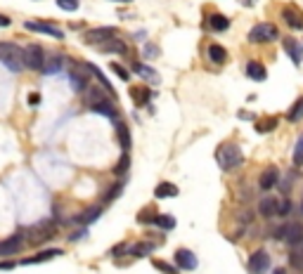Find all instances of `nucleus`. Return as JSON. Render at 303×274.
<instances>
[{
  "instance_id": "nucleus-9",
  "label": "nucleus",
  "mask_w": 303,
  "mask_h": 274,
  "mask_svg": "<svg viewBox=\"0 0 303 274\" xmlns=\"http://www.w3.org/2000/svg\"><path fill=\"white\" fill-rule=\"evenodd\" d=\"M24 234H14L12 239H5V241H0V258H10L14 253L24 248Z\"/></svg>"
},
{
  "instance_id": "nucleus-16",
  "label": "nucleus",
  "mask_w": 303,
  "mask_h": 274,
  "mask_svg": "<svg viewBox=\"0 0 303 274\" xmlns=\"http://www.w3.org/2000/svg\"><path fill=\"white\" fill-rule=\"evenodd\" d=\"M282 48H285V52L291 57V61L298 67V64H301V45H298L294 38H285V40H282Z\"/></svg>"
},
{
  "instance_id": "nucleus-6",
  "label": "nucleus",
  "mask_w": 303,
  "mask_h": 274,
  "mask_svg": "<svg viewBox=\"0 0 303 274\" xmlns=\"http://www.w3.org/2000/svg\"><path fill=\"white\" fill-rule=\"evenodd\" d=\"M275 38H277V29L272 24H256L249 33L251 43H266V40H275Z\"/></svg>"
},
{
  "instance_id": "nucleus-8",
  "label": "nucleus",
  "mask_w": 303,
  "mask_h": 274,
  "mask_svg": "<svg viewBox=\"0 0 303 274\" xmlns=\"http://www.w3.org/2000/svg\"><path fill=\"white\" fill-rule=\"evenodd\" d=\"M116 29L114 26H102V29H90L86 31V43L90 45H99V43H107V40H112Z\"/></svg>"
},
{
  "instance_id": "nucleus-23",
  "label": "nucleus",
  "mask_w": 303,
  "mask_h": 274,
  "mask_svg": "<svg viewBox=\"0 0 303 274\" xmlns=\"http://www.w3.org/2000/svg\"><path fill=\"white\" fill-rule=\"evenodd\" d=\"M209 59L213 64H223V61H228V52L220 45H209Z\"/></svg>"
},
{
  "instance_id": "nucleus-32",
  "label": "nucleus",
  "mask_w": 303,
  "mask_h": 274,
  "mask_svg": "<svg viewBox=\"0 0 303 274\" xmlns=\"http://www.w3.org/2000/svg\"><path fill=\"white\" fill-rule=\"evenodd\" d=\"M294 163H296V165L303 163V135H298L296 149H294Z\"/></svg>"
},
{
  "instance_id": "nucleus-15",
  "label": "nucleus",
  "mask_w": 303,
  "mask_h": 274,
  "mask_svg": "<svg viewBox=\"0 0 303 274\" xmlns=\"http://www.w3.org/2000/svg\"><path fill=\"white\" fill-rule=\"evenodd\" d=\"M247 76L251 80H256V83H260V80H266L268 78V71H266V67L260 64V61H249L247 64Z\"/></svg>"
},
{
  "instance_id": "nucleus-21",
  "label": "nucleus",
  "mask_w": 303,
  "mask_h": 274,
  "mask_svg": "<svg viewBox=\"0 0 303 274\" xmlns=\"http://www.w3.org/2000/svg\"><path fill=\"white\" fill-rule=\"evenodd\" d=\"M209 24H211V29L213 31H228L230 29V19L225 17V14H211L209 17Z\"/></svg>"
},
{
  "instance_id": "nucleus-7",
  "label": "nucleus",
  "mask_w": 303,
  "mask_h": 274,
  "mask_svg": "<svg viewBox=\"0 0 303 274\" xmlns=\"http://www.w3.org/2000/svg\"><path fill=\"white\" fill-rule=\"evenodd\" d=\"M268 267H270V256H268L263 248L254 250L251 258H249V269H251V274H266Z\"/></svg>"
},
{
  "instance_id": "nucleus-31",
  "label": "nucleus",
  "mask_w": 303,
  "mask_h": 274,
  "mask_svg": "<svg viewBox=\"0 0 303 274\" xmlns=\"http://www.w3.org/2000/svg\"><path fill=\"white\" fill-rule=\"evenodd\" d=\"M154 225H159L161 229H173V227H175V220L171 218V215H159Z\"/></svg>"
},
{
  "instance_id": "nucleus-3",
  "label": "nucleus",
  "mask_w": 303,
  "mask_h": 274,
  "mask_svg": "<svg viewBox=\"0 0 303 274\" xmlns=\"http://www.w3.org/2000/svg\"><path fill=\"white\" fill-rule=\"evenodd\" d=\"M24 67L31 71H43L45 67V52L41 45H29L24 50Z\"/></svg>"
},
{
  "instance_id": "nucleus-40",
  "label": "nucleus",
  "mask_w": 303,
  "mask_h": 274,
  "mask_svg": "<svg viewBox=\"0 0 303 274\" xmlns=\"http://www.w3.org/2000/svg\"><path fill=\"white\" fill-rule=\"evenodd\" d=\"M289 201H285V203H279V213L277 215H287V213H289Z\"/></svg>"
},
{
  "instance_id": "nucleus-19",
  "label": "nucleus",
  "mask_w": 303,
  "mask_h": 274,
  "mask_svg": "<svg viewBox=\"0 0 303 274\" xmlns=\"http://www.w3.org/2000/svg\"><path fill=\"white\" fill-rule=\"evenodd\" d=\"M102 52H114V55H126L128 52V45L124 40H118V38H112V40H107L102 45Z\"/></svg>"
},
{
  "instance_id": "nucleus-5",
  "label": "nucleus",
  "mask_w": 303,
  "mask_h": 274,
  "mask_svg": "<svg viewBox=\"0 0 303 274\" xmlns=\"http://www.w3.org/2000/svg\"><path fill=\"white\" fill-rule=\"evenodd\" d=\"M88 73H90V64L76 61L74 67H71V88L76 92H83L88 88Z\"/></svg>"
},
{
  "instance_id": "nucleus-20",
  "label": "nucleus",
  "mask_w": 303,
  "mask_h": 274,
  "mask_svg": "<svg viewBox=\"0 0 303 274\" xmlns=\"http://www.w3.org/2000/svg\"><path fill=\"white\" fill-rule=\"evenodd\" d=\"M154 196L156 199H168V196H178V187L171 182H159L154 189Z\"/></svg>"
},
{
  "instance_id": "nucleus-33",
  "label": "nucleus",
  "mask_w": 303,
  "mask_h": 274,
  "mask_svg": "<svg viewBox=\"0 0 303 274\" xmlns=\"http://www.w3.org/2000/svg\"><path fill=\"white\" fill-rule=\"evenodd\" d=\"M57 5L62 7V10H67V12H76L78 10V0H57Z\"/></svg>"
},
{
  "instance_id": "nucleus-24",
  "label": "nucleus",
  "mask_w": 303,
  "mask_h": 274,
  "mask_svg": "<svg viewBox=\"0 0 303 274\" xmlns=\"http://www.w3.org/2000/svg\"><path fill=\"white\" fill-rule=\"evenodd\" d=\"M287 118H289L291 123H298L303 118V97H298L296 102H294V107L289 109V114H287Z\"/></svg>"
},
{
  "instance_id": "nucleus-41",
  "label": "nucleus",
  "mask_w": 303,
  "mask_h": 274,
  "mask_svg": "<svg viewBox=\"0 0 303 274\" xmlns=\"http://www.w3.org/2000/svg\"><path fill=\"white\" fill-rule=\"evenodd\" d=\"M10 24H12V22H10L5 14H0V29H3V26H10Z\"/></svg>"
},
{
  "instance_id": "nucleus-25",
  "label": "nucleus",
  "mask_w": 303,
  "mask_h": 274,
  "mask_svg": "<svg viewBox=\"0 0 303 274\" xmlns=\"http://www.w3.org/2000/svg\"><path fill=\"white\" fill-rule=\"evenodd\" d=\"M99 218V208H88V210H83V213L78 215V218H74L76 222H83V225H88V222H93V220Z\"/></svg>"
},
{
  "instance_id": "nucleus-35",
  "label": "nucleus",
  "mask_w": 303,
  "mask_h": 274,
  "mask_svg": "<svg viewBox=\"0 0 303 274\" xmlns=\"http://www.w3.org/2000/svg\"><path fill=\"white\" fill-rule=\"evenodd\" d=\"M112 71L116 73V76H118L121 80H128V78H130V76H128V71H126V69L121 67V64H116V61H112Z\"/></svg>"
},
{
  "instance_id": "nucleus-42",
  "label": "nucleus",
  "mask_w": 303,
  "mask_h": 274,
  "mask_svg": "<svg viewBox=\"0 0 303 274\" xmlns=\"http://www.w3.org/2000/svg\"><path fill=\"white\" fill-rule=\"evenodd\" d=\"M145 52H147V55H156L159 50H156V48H152V45H147V50H145Z\"/></svg>"
},
{
  "instance_id": "nucleus-30",
  "label": "nucleus",
  "mask_w": 303,
  "mask_h": 274,
  "mask_svg": "<svg viewBox=\"0 0 303 274\" xmlns=\"http://www.w3.org/2000/svg\"><path fill=\"white\" fill-rule=\"evenodd\" d=\"M156 218H159V215H156V210H143V213L137 215V222H143V225H149V222H156Z\"/></svg>"
},
{
  "instance_id": "nucleus-4",
  "label": "nucleus",
  "mask_w": 303,
  "mask_h": 274,
  "mask_svg": "<svg viewBox=\"0 0 303 274\" xmlns=\"http://www.w3.org/2000/svg\"><path fill=\"white\" fill-rule=\"evenodd\" d=\"M55 237V229H52V225H38V227H31L29 231H24V241L26 244H43V241H48V239Z\"/></svg>"
},
{
  "instance_id": "nucleus-29",
  "label": "nucleus",
  "mask_w": 303,
  "mask_h": 274,
  "mask_svg": "<svg viewBox=\"0 0 303 274\" xmlns=\"http://www.w3.org/2000/svg\"><path fill=\"white\" fill-rule=\"evenodd\" d=\"M59 69H62V57H50V59H45V67H43L45 73H55V71H59Z\"/></svg>"
},
{
  "instance_id": "nucleus-17",
  "label": "nucleus",
  "mask_w": 303,
  "mask_h": 274,
  "mask_svg": "<svg viewBox=\"0 0 303 274\" xmlns=\"http://www.w3.org/2000/svg\"><path fill=\"white\" fill-rule=\"evenodd\" d=\"M282 237H285V241H289V244H298L303 239V229L296 225V222H291V225H287V227H282Z\"/></svg>"
},
{
  "instance_id": "nucleus-36",
  "label": "nucleus",
  "mask_w": 303,
  "mask_h": 274,
  "mask_svg": "<svg viewBox=\"0 0 303 274\" xmlns=\"http://www.w3.org/2000/svg\"><path fill=\"white\" fill-rule=\"evenodd\" d=\"M121 189H124V182H118L116 187H112V189H109V192H107L105 201H112V199H116V196H118V192H121Z\"/></svg>"
},
{
  "instance_id": "nucleus-10",
  "label": "nucleus",
  "mask_w": 303,
  "mask_h": 274,
  "mask_svg": "<svg viewBox=\"0 0 303 274\" xmlns=\"http://www.w3.org/2000/svg\"><path fill=\"white\" fill-rule=\"evenodd\" d=\"M26 31H36V33H45V36H52V38H64V33L57 26L48 24V22H36V19H31V22H26Z\"/></svg>"
},
{
  "instance_id": "nucleus-27",
  "label": "nucleus",
  "mask_w": 303,
  "mask_h": 274,
  "mask_svg": "<svg viewBox=\"0 0 303 274\" xmlns=\"http://www.w3.org/2000/svg\"><path fill=\"white\" fill-rule=\"evenodd\" d=\"M116 128H118V142H121V146H124V152H128V149H130V133H128V128H126L124 123H118Z\"/></svg>"
},
{
  "instance_id": "nucleus-38",
  "label": "nucleus",
  "mask_w": 303,
  "mask_h": 274,
  "mask_svg": "<svg viewBox=\"0 0 303 274\" xmlns=\"http://www.w3.org/2000/svg\"><path fill=\"white\" fill-rule=\"evenodd\" d=\"M29 104H31V107L41 104V95H38V92H31V95H29Z\"/></svg>"
},
{
  "instance_id": "nucleus-18",
  "label": "nucleus",
  "mask_w": 303,
  "mask_h": 274,
  "mask_svg": "<svg viewBox=\"0 0 303 274\" xmlns=\"http://www.w3.org/2000/svg\"><path fill=\"white\" fill-rule=\"evenodd\" d=\"M130 97L135 99L137 107H145V104L149 102V97H152V92L145 86H135V88H130Z\"/></svg>"
},
{
  "instance_id": "nucleus-1",
  "label": "nucleus",
  "mask_w": 303,
  "mask_h": 274,
  "mask_svg": "<svg viewBox=\"0 0 303 274\" xmlns=\"http://www.w3.org/2000/svg\"><path fill=\"white\" fill-rule=\"evenodd\" d=\"M0 61L14 73H19L22 69H26L24 67V50L19 48L17 43H10V40L0 43Z\"/></svg>"
},
{
  "instance_id": "nucleus-13",
  "label": "nucleus",
  "mask_w": 303,
  "mask_h": 274,
  "mask_svg": "<svg viewBox=\"0 0 303 274\" xmlns=\"http://www.w3.org/2000/svg\"><path fill=\"white\" fill-rule=\"evenodd\" d=\"M57 256H62V250L59 248H48V250H43V253H38V256L24 258L22 265H38V262H48V260H52V258H57Z\"/></svg>"
},
{
  "instance_id": "nucleus-14",
  "label": "nucleus",
  "mask_w": 303,
  "mask_h": 274,
  "mask_svg": "<svg viewBox=\"0 0 303 274\" xmlns=\"http://www.w3.org/2000/svg\"><path fill=\"white\" fill-rule=\"evenodd\" d=\"M258 213L263 215V218H272V215H277V213H279L277 199H272V196H266V199L258 203Z\"/></svg>"
},
{
  "instance_id": "nucleus-28",
  "label": "nucleus",
  "mask_w": 303,
  "mask_h": 274,
  "mask_svg": "<svg viewBox=\"0 0 303 274\" xmlns=\"http://www.w3.org/2000/svg\"><path fill=\"white\" fill-rule=\"evenodd\" d=\"M128 168H130V156H128V152H124L121 154V161H118L116 168H114V175H126Z\"/></svg>"
},
{
  "instance_id": "nucleus-43",
  "label": "nucleus",
  "mask_w": 303,
  "mask_h": 274,
  "mask_svg": "<svg viewBox=\"0 0 303 274\" xmlns=\"http://www.w3.org/2000/svg\"><path fill=\"white\" fill-rule=\"evenodd\" d=\"M272 274H287V272H285V269H275V272H272Z\"/></svg>"
},
{
  "instance_id": "nucleus-2",
  "label": "nucleus",
  "mask_w": 303,
  "mask_h": 274,
  "mask_svg": "<svg viewBox=\"0 0 303 274\" xmlns=\"http://www.w3.org/2000/svg\"><path fill=\"white\" fill-rule=\"evenodd\" d=\"M216 156H218V163H220L223 171H232V168L241 165V161H244L239 144H235V142H225V144L218 149Z\"/></svg>"
},
{
  "instance_id": "nucleus-44",
  "label": "nucleus",
  "mask_w": 303,
  "mask_h": 274,
  "mask_svg": "<svg viewBox=\"0 0 303 274\" xmlns=\"http://www.w3.org/2000/svg\"><path fill=\"white\" fill-rule=\"evenodd\" d=\"M116 3H133V0H116Z\"/></svg>"
},
{
  "instance_id": "nucleus-26",
  "label": "nucleus",
  "mask_w": 303,
  "mask_h": 274,
  "mask_svg": "<svg viewBox=\"0 0 303 274\" xmlns=\"http://www.w3.org/2000/svg\"><path fill=\"white\" fill-rule=\"evenodd\" d=\"M149 250H152V244H147V241H143V244H135L130 246V256L133 258H143V256H149Z\"/></svg>"
},
{
  "instance_id": "nucleus-39",
  "label": "nucleus",
  "mask_w": 303,
  "mask_h": 274,
  "mask_svg": "<svg viewBox=\"0 0 303 274\" xmlns=\"http://www.w3.org/2000/svg\"><path fill=\"white\" fill-rule=\"evenodd\" d=\"M14 265H17V262H0V272H5V269H14Z\"/></svg>"
},
{
  "instance_id": "nucleus-37",
  "label": "nucleus",
  "mask_w": 303,
  "mask_h": 274,
  "mask_svg": "<svg viewBox=\"0 0 303 274\" xmlns=\"http://www.w3.org/2000/svg\"><path fill=\"white\" fill-rule=\"evenodd\" d=\"M275 125H277V121H268V123H258V125H256V130H258V133H266V130H272V128H275Z\"/></svg>"
},
{
  "instance_id": "nucleus-11",
  "label": "nucleus",
  "mask_w": 303,
  "mask_h": 274,
  "mask_svg": "<svg viewBox=\"0 0 303 274\" xmlns=\"http://www.w3.org/2000/svg\"><path fill=\"white\" fill-rule=\"evenodd\" d=\"M282 19H285V24L289 26V29H294V31L303 29V12L301 10H296L294 5H289V7L282 10Z\"/></svg>"
},
{
  "instance_id": "nucleus-34",
  "label": "nucleus",
  "mask_w": 303,
  "mask_h": 274,
  "mask_svg": "<svg viewBox=\"0 0 303 274\" xmlns=\"http://www.w3.org/2000/svg\"><path fill=\"white\" fill-rule=\"evenodd\" d=\"M154 267L156 269H161L164 274H178V269H173L168 262H164V260H154Z\"/></svg>"
},
{
  "instance_id": "nucleus-12",
  "label": "nucleus",
  "mask_w": 303,
  "mask_h": 274,
  "mask_svg": "<svg viewBox=\"0 0 303 274\" xmlns=\"http://www.w3.org/2000/svg\"><path fill=\"white\" fill-rule=\"evenodd\" d=\"M175 265H178L180 269H197V256L192 253V250H187V248H180V250H175Z\"/></svg>"
},
{
  "instance_id": "nucleus-22",
  "label": "nucleus",
  "mask_w": 303,
  "mask_h": 274,
  "mask_svg": "<svg viewBox=\"0 0 303 274\" xmlns=\"http://www.w3.org/2000/svg\"><path fill=\"white\" fill-rule=\"evenodd\" d=\"M275 182H277V171L275 168H268V171L260 173V189H270L275 187Z\"/></svg>"
}]
</instances>
